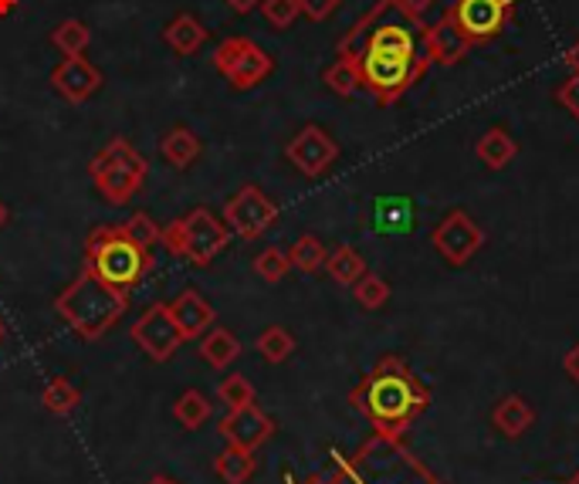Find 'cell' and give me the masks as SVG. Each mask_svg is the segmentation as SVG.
I'll return each mask as SVG.
<instances>
[{"instance_id": "obj_34", "label": "cell", "mask_w": 579, "mask_h": 484, "mask_svg": "<svg viewBox=\"0 0 579 484\" xmlns=\"http://www.w3.org/2000/svg\"><path fill=\"white\" fill-rule=\"evenodd\" d=\"M217 396H221V403L224 406H231V410H241V406H247V403H254V386L241 376V373H231L224 383H221V390H217Z\"/></svg>"}, {"instance_id": "obj_45", "label": "cell", "mask_w": 579, "mask_h": 484, "mask_svg": "<svg viewBox=\"0 0 579 484\" xmlns=\"http://www.w3.org/2000/svg\"><path fill=\"white\" fill-rule=\"evenodd\" d=\"M8 339V325H4V319H0V342Z\"/></svg>"}, {"instance_id": "obj_9", "label": "cell", "mask_w": 579, "mask_h": 484, "mask_svg": "<svg viewBox=\"0 0 579 484\" xmlns=\"http://www.w3.org/2000/svg\"><path fill=\"white\" fill-rule=\"evenodd\" d=\"M221 218L231 228V234H237L244 241H257V238H262L278 221V203L262 186L244 183L237 193L227 196Z\"/></svg>"}, {"instance_id": "obj_13", "label": "cell", "mask_w": 579, "mask_h": 484, "mask_svg": "<svg viewBox=\"0 0 579 484\" xmlns=\"http://www.w3.org/2000/svg\"><path fill=\"white\" fill-rule=\"evenodd\" d=\"M133 342L140 345V350L153 360V363H166L176 356V350L183 345V335L173 322V312H170V302H156L150 305L136 325H133Z\"/></svg>"}, {"instance_id": "obj_39", "label": "cell", "mask_w": 579, "mask_h": 484, "mask_svg": "<svg viewBox=\"0 0 579 484\" xmlns=\"http://www.w3.org/2000/svg\"><path fill=\"white\" fill-rule=\"evenodd\" d=\"M562 370L572 383H579V345H572V350L562 356Z\"/></svg>"}, {"instance_id": "obj_8", "label": "cell", "mask_w": 579, "mask_h": 484, "mask_svg": "<svg viewBox=\"0 0 579 484\" xmlns=\"http://www.w3.org/2000/svg\"><path fill=\"white\" fill-rule=\"evenodd\" d=\"M214 68L231 82V89L247 92V89L262 85L272 75L275 61L262 44H254L251 38H227V41L217 44Z\"/></svg>"}, {"instance_id": "obj_32", "label": "cell", "mask_w": 579, "mask_h": 484, "mask_svg": "<svg viewBox=\"0 0 579 484\" xmlns=\"http://www.w3.org/2000/svg\"><path fill=\"white\" fill-rule=\"evenodd\" d=\"M353 295H356V302H359L363 309L376 312V309H383V305H386V299H390V285H386V282L379 279V274L366 271L363 279L353 285Z\"/></svg>"}, {"instance_id": "obj_33", "label": "cell", "mask_w": 579, "mask_h": 484, "mask_svg": "<svg viewBox=\"0 0 579 484\" xmlns=\"http://www.w3.org/2000/svg\"><path fill=\"white\" fill-rule=\"evenodd\" d=\"M298 14H302L298 0H262V18L278 31L292 28L298 21Z\"/></svg>"}, {"instance_id": "obj_5", "label": "cell", "mask_w": 579, "mask_h": 484, "mask_svg": "<svg viewBox=\"0 0 579 484\" xmlns=\"http://www.w3.org/2000/svg\"><path fill=\"white\" fill-rule=\"evenodd\" d=\"M427 68L430 61L420 48L417 51H376V48L359 51V82L379 105L400 102L427 75Z\"/></svg>"}, {"instance_id": "obj_46", "label": "cell", "mask_w": 579, "mask_h": 484, "mask_svg": "<svg viewBox=\"0 0 579 484\" xmlns=\"http://www.w3.org/2000/svg\"><path fill=\"white\" fill-rule=\"evenodd\" d=\"M562 484H579V471H576V474H572L569 481H562Z\"/></svg>"}, {"instance_id": "obj_1", "label": "cell", "mask_w": 579, "mask_h": 484, "mask_svg": "<svg viewBox=\"0 0 579 484\" xmlns=\"http://www.w3.org/2000/svg\"><path fill=\"white\" fill-rule=\"evenodd\" d=\"M349 406L369 421L373 434L404 437L420 413L430 406V390L414 376L400 356H383L349 393Z\"/></svg>"}, {"instance_id": "obj_26", "label": "cell", "mask_w": 579, "mask_h": 484, "mask_svg": "<svg viewBox=\"0 0 579 484\" xmlns=\"http://www.w3.org/2000/svg\"><path fill=\"white\" fill-rule=\"evenodd\" d=\"M326 258H329V251H326V244H322L315 234H302V238L288 248V261H292V268L302 271V274L326 271Z\"/></svg>"}, {"instance_id": "obj_36", "label": "cell", "mask_w": 579, "mask_h": 484, "mask_svg": "<svg viewBox=\"0 0 579 484\" xmlns=\"http://www.w3.org/2000/svg\"><path fill=\"white\" fill-rule=\"evenodd\" d=\"M339 4H343V0H298L302 14H305L308 21H315V24L329 21V18L339 11Z\"/></svg>"}, {"instance_id": "obj_23", "label": "cell", "mask_w": 579, "mask_h": 484, "mask_svg": "<svg viewBox=\"0 0 579 484\" xmlns=\"http://www.w3.org/2000/svg\"><path fill=\"white\" fill-rule=\"evenodd\" d=\"M214 471H217V477H221L224 484H247V481L254 477V471H257V461H254L251 451L227 444V447L214 457Z\"/></svg>"}, {"instance_id": "obj_43", "label": "cell", "mask_w": 579, "mask_h": 484, "mask_svg": "<svg viewBox=\"0 0 579 484\" xmlns=\"http://www.w3.org/2000/svg\"><path fill=\"white\" fill-rule=\"evenodd\" d=\"M14 4H18V0H0V14H11Z\"/></svg>"}, {"instance_id": "obj_44", "label": "cell", "mask_w": 579, "mask_h": 484, "mask_svg": "<svg viewBox=\"0 0 579 484\" xmlns=\"http://www.w3.org/2000/svg\"><path fill=\"white\" fill-rule=\"evenodd\" d=\"M146 484H176L173 477H153V481H146Z\"/></svg>"}, {"instance_id": "obj_21", "label": "cell", "mask_w": 579, "mask_h": 484, "mask_svg": "<svg viewBox=\"0 0 579 484\" xmlns=\"http://www.w3.org/2000/svg\"><path fill=\"white\" fill-rule=\"evenodd\" d=\"M163 41L176 51V54H197L201 48H204V41H207V28L193 18V14H176L170 24H166V31H163Z\"/></svg>"}, {"instance_id": "obj_42", "label": "cell", "mask_w": 579, "mask_h": 484, "mask_svg": "<svg viewBox=\"0 0 579 484\" xmlns=\"http://www.w3.org/2000/svg\"><path fill=\"white\" fill-rule=\"evenodd\" d=\"M8 221H11V211H8V203L0 200V228H8Z\"/></svg>"}, {"instance_id": "obj_27", "label": "cell", "mask_w": 579, "mask_h": 484, "mask_svg": "<svg viewBox=\"0 0 579 484\" xmlns=\"http://www.w3.org/2000/svg\"><path fill=\"white\" fill-rule=\"evenodd\" d=\"M173 417L180 421V427L186 431H201L211 421V400L201 390H186L180 393V400L173 403Z\"/></svg>"}, {"instance_id": "obj_3", "label": "cell", "mask_w": 579, "mask_h": 484, "mask_svg": "<svg viewBox=\"0 0 579 484\" xmlns=\"http://www.w3.org/2000/svg\"><path fill=\"white\" fill-rule=\"evenodd\" d=\"M150 268H153L150 248L129 238L122 224H102V228L89 231L85 271H92L99 282H105L119 292H133L146 279Z\"/></svg>"}, {"instance_id": "obj_4", "label": "cell", "mask_w": 579, "mask_h": 484, "mask_svg": "<svg viewBox=\"0 0 579 484\" xmlns=\"http://www.w3.org/2000/svg\"><path fill=\"white\" fill-rule=\"evenodd\" d=\"M125 309H129V292H119V289L99 282L85 268L79 279L54 299V312L85 342L102 339L125 315Z\"/></svg>"}, {"instance_id": "obj_16", "label": "cell", "mask_w": 579, "mask_h": 484, "mask_svg": "<svg viewBox=\"0 0 579 484\" xmlns=\"http://www.w3.org/2000/svg\"><path fill=\"white\" fill-rule=\"evenodd\" d=\"M475 44L458 31V24L447 18V11L424 28V54L430 64H440V68H455L468 58Z\"/></svg>"}, {"instance_id": "obj_15", "label": "cell", "mask_w": 579, "mask_h": 484, "mask_svg": "<svg viewBox=\"0 0 579 484\" xmlns=\"http://www.w3.org/2000/svg\"><path fill=\"white\" fill-rule=\"evenodd\" d=\"M51 85L61 99L69 102H89L99 89H102V72L85 58V54H75V58H64L54 72H51Z\"/></svg>"}, {"instance_id": "obj_41", "label": "cell", "mask_w": 579, "mask_h": 484, "mask_svg": "<svg viewBox=\"0 0 579 484\" xmlns=\"http://www.w3.org/2000/svg\"><path fill=\"white\" fill-rule=\"evenodd\" d=\"M566 64L572 68V75H579V41L566 51Z\"/></svg>"}, {"instance_id": "obj_38", "label": "cell", "mask_w": 579, "mask_h": 484, "mask_svg": "<svg viewBox=\"0 0 579 484\" xmlns=\"http://www.w3.org/2000/svg\"><path fill=\"white\" fill-rule=\"evenodd\" d=\"M437 4V0H394V11H400L410 24H424L427 11Z\"/></svg>"}, {"instance_id": "obj_10", "label": "cell", "mask_w": 579, "mask_h": 484, "mask_svg": "<svg viewBox=\"0 0 579 484\" xmlns=\"http://www.w3.org/2000/svg\"><path fill=\"white\" fill-rule=\"evenodd\" d=\"M519 0H455L447 8V18L458 24V31L471 41V44H485L491 38H498Z\"/></svg>"}, {"instance_id": "obj_37", "label": "cell", "mask_w": 579, "mask_h": 484, "mask_svg": "<svg viewBox=\"0 0 579 484\" xmlns=\"http://www.w3.org/2000/svg\"><path fill=\"white\" fill-rule=\"evenodd\" d=\"M556 99H559V105H562V109L579 122V75H569V79L559 85Z\"/></svg>"}, {"instance_id": "obj_35", "label": "cell", "mask_w": 579, "mask_h": 484, "mask_svg": "<svg viewBox=\"0 0 579 484\" xmlns=\"http://www.w3.org/2000/svg\"><path fill=\"white\" fill-rule=\"evenodd\" d=\"M122 228H125L129 238L140 241L143 248H153V244H160V238H163V228H156L150 214H133L129 221H122Z\"/></svg>"}, {"instance_id": "obj_19", "label": "cell", "mask_w": 579, "mask_h": 484, "mask_svg": "<svg viewBox=\"0 0 579 484\" xmlns=\"http://www.w3.org/2000/svg\"><path fill=\"white\" fill-rule=\"evenodd\" d=\"M160 153H163V160L173 167V170H186V167H193L201 160V153H204V147H201V135L193 132V129H186V125H173L163 140H160Z\"/></svg>"}, {"instance_id": "obj_40", "label": "cell", "mask_w": 579, "mask_h": 484, "mask_svg": "<svg viewBox=\"0 0 579 484\" xmlns=\"http://www.w3.org/2000/svg\"><path fill=\"white\" fill-rule=\"evenodd\" d=\"M224 4H227L234 14H251L254 8H262V0H224Z\"/></svg>"}, {"instance_id": "obj_12", "label": "cell", "mask_w": 579, "mask_h": 484, "mask_svg": "<svg viewBox=\"0 0 579 484\" xmlns=\"http://www.w3.org/2000/svg\"><path fill=\"white\" fill-rule=\"evenodd\" d=\"M285 157L302 177L318 180V177H326L333 170V163L339 160V143L322 125H305L288 140Z\"/></svg>"}, {"instance_id": "obj_17", "label": "cell", "mask_w": 579, "mask_h": 484, "mask_svg": "<svg viewBox=\"0 0 579 484\" xmlns=\"http://www.w3.org/2000/svg\"><path fill=\"white\" fill-rule=\"evenodd\" d=\"M170 312H173V322H176V329H180V335H183V342H190V339H201L214 322H217V315H214V309H211V302L197 292V289H186V292H180L173 302H170Z\"/></svg>"}, {"instance_id": "obj_24", "label": "cell", "mask_w": 579, "mask_h": 484, "mask_svg": "<svg viewBox=\"0 0 579 484\" xmlns=\"http://www.w3.org/2000/svg\"><path fill=\"white\" fill-rule=\"evenodd\" d=\"M326 271H329V279H333L336 285L353 289V285L363 279V274H366L369 268H366V261L359 258V251H356V248L339 244L336 251H329V258H326Z\"/></svg>"}, {"instance_id": "obj_2", "label": "cell", "mask_w": 579, "mask_h": 484, "mask_svg": "<svg viewBox=\"0 0 579 484\" xmlns=\"http://www.w3.org/2000/svg\"><path fill=\"white\" fill-rule=\"evenodd\" d=\"M322 484H447L404 441L373 434L353 457L333 451Z\"/></svg>"}, {"instance_id": "obj_11", "label": "cell", "mask_w": 579, "mask_h": 484, "mask_svg": "<svg viewBox=\"0 0 579 484\" xmlns=\"http://www.w3.org/2000/svg\"><path fill=\"white\" fill-rule=\"evenodd\" d=\"M430 244L434 251L450 264V268H465L485 244V231L475 224V218L468 211H461V206H455V211H447L434 234H430Z\"/></svg>"}, {"instance_id": "obj_6", "label": "cell", "mask_w": 579, "mask_h": 484, "mask_svg": "<svg viewBox=\"0 0 579 484\" xmlns=\"http://www.w3.org/2000/svg\"><path fill=\"white\" fill-rule=\"evenodd\" d=\"M160 244L173 254L183 258L190 264H201L207 268L211 261H217V254L227 251L231 244V228L224 224V218H217L207 206H193L190 214L170 221L163 228Z\"/></svg>"}, {"instance_id": "obj_7", "label": "cell", "mask_w": 579, "mask_h": 484, "mask_svg": "<svg viewBox=\"0 0 579 484\" xmlns=\"http://www.w3.org/2000/svg\"><path fill=\"white\" fill-rule=\"evenodd\" d=\"M92 183L102 193V200H109L112 206H125L133 200L150 173V163L143 153H136L125 140H112L109 147H102L92 163H89Z\"/></svg>"}, {"instance_id": "obj_14", "label": "cell", "mask_w": 579, "mask_h": 484, "mask_svg": "<svg viewBox=\"0 0 579 484\" xmlns=\"http://www.w3.org/2000/svg\"><path fill=\"white\" fill-rule=\"evenodd\" d=\"M221 437L234 447H244V451H257L262 444H268L275 437V421L268 417V413L257 406V403H247L241 410H231L227 417L217 424Z\"/></svg>"}, {"instance_id": "obj_25", "label": "cell", "mask_w": 579, "mask_h": 484, "mask_svg": "<svg viewBox=\"0 0 579 484\" xmlns=\"http://www.w3.org/2000/svg\"><path fill=\"white\" fill-rule=\"evenodd\" d=\"M322 82H326L336 95L343 99H353L363 82H359V58L356 54H339L329 68H326V75H322Z\"/></svg>"}, {"instance_id": "obj_30", "label": "cell", "mask_w": 579, "mask_h": 484, "mask_svg": "<svg viewBox=\"0 0 579 484\" xmlns=\"http://www.w3.org/2000/svg\"><path fill=\"white\" fill-rule=\"evenodd\" d=\"M51 41H54V48H58L64 58H75V54H85V48H89V41H92V31H89L82 21L69 18V21H61V24L54 28Z\"/></svg>"}, {"instance_id": "obj_29", "label": "cell", "mask_w": 579, "mask_h": 484, "mask_svg": "<svg viewBox=\"0 0 579 484\" xmlns=\"http://www.w3.org/2000/svg\"><path fill=\"white\" fill-rule=\"evenodd\" d=\"M79 400H82V393L75 390V383H69L64 376H54V380L44 386V393H41L44 410L54 413V417H64V413H72V410L79 406Z\"/></svg>"}, {"instance_id": "obj_22", "label": "cell", "mask_w": 579, "mask_h": 484, "mask_svg": "<svg viewBox=\"0 0 579 484\" xmlns=\"http://www.w3.org/2000/svg\"><path fill=\"white\" fill-rule=\"evenodd\" d=\"M475 153H478V160L488 170H505L515 157H519V143H515L505 129H488V132H481V140L475 143Z\"/></svg>"}, {"instance_id": "obj_31", "label": "cell", "mask_w": 579, "mask_h": 484, "mask_svg": "<svg viewBox=\"0 0 579 484\" xmlns=\"http://www.w3.org/2000/svg\"><path fill=\"white\" fill-rule=\"evenodd\" d=\"M254 271H257V279L268 282V285H278L285 274L292 271V261H288V251L282 248H265L262 254L254 258Z\"/></svg>"}, {"instance_id": "obj_20", "label": "cell", "mask_w": 579, "mask_h": 484, "mask_svg": "<svg viewBox=\"0 0 579 484\" xmlns=\"http://www.w3.org/2000/svg\"><path fill=\"white\" fill-rule=\"evenodd\" d=\"M201 356L207 366L214 370H227L237 356H241V342L231 329L224 325H211L204 335H201Z\"/></svg>"}, {"instance_id": "obj_28", "label": "cell", "mask_w": 579, "mask_h": 484, "mask_svg": "<svg viewBox=\"0 0 579 484\" xmlns=\"http://www.w3.org/2000/svg\"><path fill=\"white\" fill-rule=\"evenodd\" d=\"M254 345H257V353H262L265 363L278 366V363H285L295 353V335L288 329H282V325H268L262 335H257Z\"/></svg>"}, {"instance_id": "obj_18", "label": "cell", "mask_w": 579, "mask_h": 484, "mask_svg": "<svg viewBox=\"0 0 579 484\" xmlns=\"http://www.w3.org/2000/svg\"><path fill=\"white\" fill-rule=\"evenodd\" d=\"M532 424H536V410H532V403H529L526 396H519V393L501 396V400L495 403V410H491V427H495L501 437H508V441H519Z\"/></svg>"}]
</instances>
